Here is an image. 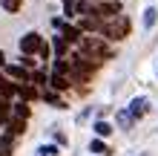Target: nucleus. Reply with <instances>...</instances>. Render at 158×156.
I'll list each match as a JSON object with an SVG mask.
<instances>
[{
	"mask_svg": "<svg viewBox=\"0 0 158 156\" xmlns=\"http://www.w3.org/2000/svg\"><path fill=\"white\" fill-rule=\"evenodd\" d=\"M78 47H81V55H86V58H92V61H106V58H112V47H106L104 43V38H81L78 41Z\"/></svg>",
	"mask_w": 158,
	"mask_h": 156,
	"instance_id": "f257e3e1",
	"label": "nucleus"
},
{
	"mask_svg": "<svg viewBox=\"0 0 158 156\" xmlns=\"http://www.w3.org/2000/svg\"><path fill=\"white\" fill-rule=\"evenodd\" d=\"M129 29H132V23H129L127 15H118V17H112V20L101 23V35L109 38V41H124L127 35H129Z\"/></svg>",
	"mask_w": 158,
	"mask_h": 156,
	"instance_id": "f03ea898",
	"label": "nucleus"
},
{
	"mask_svg": "<svg viewBox=\"0 0 158 156\" xmlns=\"http://www.w3.org/2000/svg\"><path fill=\"white\" fill-rule=\"evenodd\" d=\"M20 52H23V55H35V52H40L43 58H46V55H49V47L43 43V38H40L38 32H29V35H23V38H20Z\"/></svg>",
	"mask_w": 158,
	"mask_h": 156,
	"instance_id": "7ed1b4c3",
	"label": "nucleus"
},
{
	"mask_svg": "<svg viewBox=\"0 0 158 156\" xmlns=\"http://www.w3.org/2000/svg\"><path fill=\"white\" fill-rule=\"evenodd\" d=\"M92 15H95L101 23H104V20H112V17L121 15V3H118V0H101V3L92 6Z\"/></svg>",
	"mask_w": 158,
	"mask_h": 156,
	"instance_id": "20e7f679",
	"label": "nucleus"
},
{
	"mask_svg": "<svg viewBox=\"0 0 158 156\" xmlns=\"http://www.w3.org/2000/svg\"><path fill=\"white\" fill-rule=\"evenodd\" d=\"M55 29L63 32V41H66V43H78L81 41V29H78V26H66V23L55 20Z\"/></svg>",
	"mask_w": 158,
	"mask_h": 156,
	"instance_id": "39448f33",
	"label": "nucleus"
},
{
	"mask_svg": "<svg viewBox=\"0 0 158 156\" xmlns=\"http://www.w3.org/2000/svg\"><path fill=\"white\" fill-rule=\"evenodd\" d=\"M78 29H86V32H101V20L95 15H92V9H89V15H83L81 17V26Z\"/></svg>",
	"mask_w": 158,
	"mask_h": 156,
	"instance_id": "423d86ee",
	"label": "nucleus"
},
{
	"mask_svg": "<svg viewBox=\"0 0 158 156\" xmlns=\"http://www.w3.org/2000/svg\"><path fill=\"white\" fill-rule=\"evenodd\" d=\"M147 104H150L147 98H132V104H129V110H127V113L132 116V118H141V116L147 113Z\"/></svg>",
	"mask_w": 158,
	"mask_h": 156,
	"instance_id": "0eeeda50",
	"label": "nucleus"
},
{
	"mask_svg": "<svg viewBox=\"0 0 158 156\" xmlns=\"http://www.w3.org/2000/svg\"><path fill=\"white\" fill-rule=\"evenodd\" d=\"M23 130H26V118H17V116L9 118V133L12 136H20Z\"/></svg>",
	"mask_w": 158,
	"mask_h": 156,
	"instance_id": "6e6552de",
	"label": "nucleus"
},
{
	"mask_svg": "<svg viewBox=\"0 0 158 156\" xmlns=\"http://www.w3.org/2000/svg\"><path fill=\"white\" fill-rule=\"evenodd\" d=\"M9 118H12V104H9V98L0 96V124H9Z\"/></svg>",
	"mask_w": 158,
	"mask_h": 156,
	"instance_id": "1a4fd4ad",
	"label": "nucleus"
},
{
	"mask_svg": "<svg viewBox=\"0 0 158 156\" xmlns=\"http://www.w3.org/2000/svg\"><path fill=\"white\" fill-rule=\"evenodd\" d=\"M15 93H17V87H15L9 78H3V75H0V96H3V98H9V96H15Z\"/></svg>",
	"mask_w": 158,
	"mask_h": 156,
	"instance_id": "9d476101",
	"label": "nucleus"
},
{
	"mask_svg": "<svg viewBox=\"0 0 158 156\" xmlns=\"http://www.w3.org/2000/svg\"><path fill=\"white\" fill-rule=\"evenodd\" d=\"M6 72H9L12 78H20V81H26V78H29V72H26L23 67H6Z\"/></svg>",
	"mask_w": 158,
	"mask_h": 156,
	"instance_id": "9b49d317",
	"label": "nucleus"
},
{
	"mask_svg": "<svg viewBox=\"0 0 158 156\" xmlns=\"http://www.w3.org/2000/svg\"><path fill=\"white\" fill-rule=\"evenodd\" d=\"M52 87L55 90H69V78L66 75H52Z\"/></svg>",
	"mask_w": 158,
	"mask_h": 156,
	"instance_id": "f8f14e48",
	"label": "nucleus"
},
{
	"mask_svg": "<svg viewBox=\"0 0 158 156\" xmlns=\"http://www.w3.org/2000/svg\"><path fill=\"white\" fill-rule=\"evenodd\" d=\"M0 6H3L6 12H17V9L23 6V0H0Z\"/></svg>",
	"mask_w": 158,
	"mask_h": 156,
	"instance_id": "ddd939ff",
	"label": "nucleus"
},
{
	"mask_svg": "<svg viewBox=\"0 0 158 156\" xmlns=\"http://www.w3.org/2000/svg\"><path fill=\"white\" fill-rule=\"evenodd\" d=\"M89 150H92V153H101V156H106V153H109V148H106L104 142H98V139L89 145Z\"/></svg>",
	"mask_w": 158,
	"mask_h": 156,
	"instance_id": "4468645a",
	"label": "nucleus"
},
{
	"mask_svg": "<svg viewBox=\"0 0 158 156\" xmlns=\"http://www.w3.org/2000/svg\"><path fill=\"white\" fill-rule=\"evenodd\" d=\"M158 20V12H155V9H147V12H144V26H152Z\"/></svg>",
	"mask_w": 158,
	"mask_h": 156,
	"instance_id": "2eb2a0df",
	"label": "nucleus"
},
{
	"mask_svg": "<svg viewBox=\"0 0 158 156\" xmlns=\"http://www.w3.org/2000/svg\"><path fill=\"white\" fill-rule=\"evenodd\" d=\"M95 133L98 136H109V133H112V127H109L106 122H95Z\"/></svg>",
	"mask_w": 158,
	"mask_h": 156,
	"instance_id": "dca6fc26",
	"label": "nucleus"
},
{
	"mask_svg": "<svg viewBox=\"0 0 158 156\" xmlns=\"http://www.w3.org/2000/svg\"><path fill=\"white\" fill-rule=\"evenodd\" d=\"M17 93H20V96L26 98V101H32V98H38V93H35L32 87H17Z\"/></svg>",
	"mask_w": 158,
	"mask_h": 156,
	"instance_id": "f3484780",
	"label": "nucleus"
},
{
	"mask_svg": "<svg viewBox=\"0 0 158 156\" xmlns=\"http://www.w3.org/2000/svg\"><path fill=\"white\" fill-rule=\"evenodd\" d=\"M12 116H17V118H29V107H26V104H17V107L12 110Z\"/></svg>",
	"mask_w": 158,
	"mask_h": 156,
	"instance_id": "a211bd4d",
	"label": "nucleus"
},
{
	"mask_svg": "<svg viewBox=\"0 0 158 156\" xmlns=\"http://www.w3.org/2000/svg\"><path fill=\"white\" fill-rule=\"evenodd\" d=\"M118 122H121V127H129V124L135 122V118H132V116H129L127 110H124V113H118Z\"/></svg>",
	"mask_w": 158,
	"mask_h": 156,
	"instance_id": "6ab92c4d",
	"label": "nucleus"
},
{
	"mask_svg": "<svg viewBox=\"0 0 158 156\" xmlns=\"http://www.w3.org/2000/svg\"><path fill=\"white\" fill-rule=\"evenodd\" d=\"M55 52H66V41L63 38H55Z\"/></svg>",
	"mask_w": 158,
	"mask_h": 156,
	"instance_id": "aec40b11",
	"label": "nucleus"
},
{
	"mask_svg": "<svg viewBox=\"0 0 158 156\" xmlns=\"http://www.w3.org/2000/svg\"><path fill=\"white\" fill-rule=\"evenodd\" d=\"M40 156H58V148H40Z\"/></svg>",
	"mask_w": 158,
	"mask_h": 156,
	"instance_id": "412c9836",
	"label": "nucleus"
},
{
	"mask_svg": "<svg viewBox=\"0 0 158 156\" xmlns=\"http://www.w3.org/2000/svg\"><path fill=\"white\" fill-rule=\"evenodd\" d=\"M3 64H6V55H3V52H0V67H3Z\"/></svg>",
	"mask_w": 158,
	"mask_h": 156,
	"instance_id": "4be33fe9",
	"label": "nucleus"
},
{
	"mask_svg": "<svg viewBox=\"0 0 158 156\" xmlns=\"http://www.w3.org/2000/svg\"><path fill=\"white\" fill-rule=\"evenodd\" d=\"M0 156H9V150H3V148H0Z\"/></svg>",
	"mask_w": 158,
	"mask_h": 156,
	"instance_id": "5701e85b",
	"label": "nucleus"
}]
</instances>
